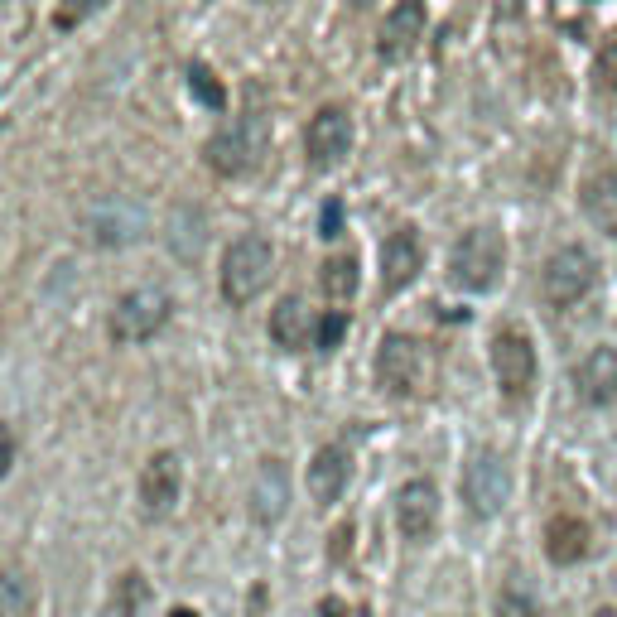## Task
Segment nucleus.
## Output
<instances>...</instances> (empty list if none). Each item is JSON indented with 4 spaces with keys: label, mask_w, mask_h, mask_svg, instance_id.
<instances>
[{
    "label": "nucleus",
    "mask_w": 617,
    "mask_h": 617,
    "mask_svg": "<svg viewBox=\"0 0 617 617\" xmlns=\"http://www.w3.org/2000/svg\"><path fill=\"white\" fill-rule=\"evenodd\" d=\"M270 150V126L261 111H242V116H232V121H222L213 135H208V145H203V160L213 174L222 179H246L251 169H261Z\"/></svg>",
    "instance_id": "obj_1"
},
{
    "label": "nucleus",
    "mask_w": 617,
    "mask_h": 617,
    "mask_svg": "<svg viewBox=\"0 0 617 617\" xmlns=\"http://www.w3.org/2000/svg\"><path fill=\"white\" fill-rule=\"evenodd\" d=\"M502 266H507V242L497 227H468L449 251V280L468 295L492 290L502 280Z\"/></svg>",
    "instance_id": "obj_2"
},
{
    "label": "nucleus",
    "mask_w": 617,
    "mask_h": 617,
    "mask_svg": "<svg viewBox=\"0 0 617 617\" xmlns=\"http://www.w3.org/2000/svg\"><path fill=\"white\" fill-rule=\"evenodd\" d=\"M270 270H275V251H270L266 237H237V242L222 251V275H217V285H222V299L232 304V309H246L251 299H261V290L270 285Z\"/></svg>",
    "instance_id": "obj_3"
},
{
    "label": "nucleus",
    "mask_w": 617,
    "mask_h": 617,
    "mask_svg": "<svg viewBox=\"0 0 617 617\" xmlns=\"http://www.w3.org/2000/svg\"><path fill=\"white\" fill-rule=\"evenodd\" d=\"M174 314V295L164 290V285H135L126 295L116 299V309H111V343H121V348H135V343H145V338H155L164 323Z\"/></svg>",
    "instance_id": "obj_4"
},
{
    "label": "nucleus",
    "mask_w": 617,
    "mask_h": 617,
    "mask_svg": "<svg viewBox=\"0 0 617 617\" xmlns=\"http://www.w3.org/2000/svg\"><path fill=\"white\" fill-rule=\"evenodd\" d=\"M372 367H376V386H381L386 396H396V401L420 396L425 381H430V357H425V348H420L410 333H386V338L376 343Z\"/></svg>",
    "instance_id": "obj_5"
},
{
    "label": "nucleus",
    "mask_w": 617,
    "mask_h": 617,
    "mask_svg": "<svg viewBox=\"0 0 617 617\" xmlns=\"http://www.w3.org/2000/svg\"><path fill=\"white\" fill-rule=\"evenodd\" d=\"M593 285H598V256L589 246H560L540 270V295H545L550 309L584 304L593 295Z\"/></svg>",
    "instance_id": "obj_6"
},
{
    "label": "nucleus",
    "mask_w": 617,
    "mask_h": 617,
    "mask_svg": "<svg viewBox=\"0 0 617 617\" xmlns=\"http://www.w3.org/2000/svg\"><path fill=\"white\" fill-rule=\"evenodd\" d=\"M487 362H492V381L507 401H526L531 386H536V348L526 338V328H497L492 333V348H487Z\"/></svg>",
    "instance_id": "obj_7"
},
{
    "label": "nucleus",
    "mask_w": 617,
    "mask_h": 617,
    "mask_svg": "<svg viewBox=\"0 0 617 617\" xmlns=\"http://www.w3.org/2000/svg\"><path fill=\"white\" fill-rule=\"evenodd\" d=\"M458 487H463V502H468V511L473 516H497V511L507 507V492H511V473L507 463H502V454H492V449H483V454L468 458V468H463V478H458Z\"/></svg>",
    "instance_id": "obj_8"
},
{
    "label": "nucleus",
    "mask_w": 617,
    "mask_h": 617,
    "mask_svg": "<svg viewBox=\"0 0 617 617\" xmlns=\"http://www.w3.org/2000/svg\"><path fill=\"white\" fill-rule=\"evenodd\" d=\"M352 155V111L348 107H323L309 131H304V160L309 169H338Z\"/></svg>",
    "instance_id": "obj_9"
},
{
    "label": "nucleus",
    "mask_w": 617,
    "mask_h": 617,
    "mask_svg": "<svg viewBox=\"0 0 617 617\" xmlns=\"http://www.w3.org/2000/svg\"><path fill=\"white\" fill-rule=\"evenodd\" d=\"M425 39V0H401L386 10V25L376 34V58L381 63H405Z\"/></svg>",
    "instance_id": "obj_10"
},
{
    "label": "nucleus",
    "mask_w": 617,
    "mask_h": 617,
    "mask_svg": "<svg viewBox=\"0 0 617 617\" xmlns=\"http://www.w3.org/2000/svg\"><path fill=\"white\" fill-rule=\"evenodd\" d=\"M420 270H425V251H420V237H415L410 227L391 232V237L381 242V290H386V295L410 290V285L420 280Z\"/></svg>",
    "instance_id": "obj_11"
},
{
    "label": "nucleus",
    "mask_w": 617,
    "mask_h": 617,
    "mask_svg": "<svg viewBox=\"0 0 617 617\" xmlns=\"http://www.w3.org/2000/svg\"><path fill=\"white\" fill-rule=\"evenodd\" d=\"M179 487H184V463H179V454H169V449L150 454L145 473H140V511H145V516H164V511H174Z\"/></svg>",
    "instance_id": "obj_12"
},
{
    "label": "nucleus",
    "mask_w": 617,
    "mask_h": 617,
    "mask_svg": "<svg viewBox=\"0 0 617 617\" xmlns=\"http://www.w3.org/2000/svg\"><path fill=\"white\" fill-rule=\"evenodd\" d=\"M396 526L405 540H430L439 531V492L430 478H410L396 492Z\"/></svg>",
    "instance_id": "obj_13"
},
{
    "label": "nucleus",
    "mask_w": 617,
    "mask_h": 617,
    "mask_svg": "<svg viewBox=\"0 0 617 617\" xmlns=\"http://www.w3.org/2000/svg\"><path fill=\"white\" fill-rule=\"evenodd\" d=\"M246 502H251V521L256 526H275L285 516V507H290V468L280 458H261Z\"/></svg>",
    "instance_id": "obj_14"
},
{
    "label": "nucleus",
    "mask_w": 617,
    "mask_h": 617,
    "mask_svg": "<svg viewBox=\"0 0 617 617\" xmlns=\"http://www.w3.org/2000/svg\"><path fill=\"white\" fill-rule=\"evenodd\" d=\"M574 396L593 410L617 401V348H593L574 367Z\"/></svg>",
    "instance_id": "obj_15"
},
{
    "label": "nucleus",
    "mask_w": 617,
    "mask_h": 617,
    "mask_svg": "<svg viewBox=\"0 0 617 617\" xmlns=\"http://www.w3.org/2000/svg\"><path fill=\"white\" fill-rule=\"evenodd\" d=\"M352 478V454L343 444H323L319 454L309 458V497L319 507H333L343 497V487Z\"/></svg>",
    "instance_id": "obj_16"
},
{
    "label": "nucleus",
    "mask_w": 617,
    "mask_h": 617,
    "mask_svg": "<svg viewBox=\"0 0 617 617\" xmlns=\"http://www.w3.org/2000/svg\"><path fill=\"white\" fill-rule=\"evenodd\" d=\"M270 343H280L285 352H299L309 343H319V328H314V314L299 295H285L275 309H270Z\"/></svg>",
    "instance_id": "obj_17"
},
{
    "label": "nucleus",
    "mask_w": 617,
    "mask_h": 617,
    "mask_svg": "<svg viewBox=\"0 0 617 617\" xmlns=\"http://www.w3.org/2000/svg\"><path fill=\"white\" fill-rule=\"evenodd\" d=\"M579 208L593 222V232L617 237V169H598L579 188Z\"/></svg>",
    "instance_id": "obj_18"
},
{
    "label": "nucleus",
    "mask_w": 617,
    "mask_h": 617,
    "mask_svg": "<svg viewBox=\"0 0 617 617\" xmlns=\"http://www.w3.org/2000/svg\"><path fill=\"white\" fill-rule=\"evenodd\" d=\"M545 555L555 564H579L589 555V526L579 516H555L545 526Z\"/></svg>",
    "instance_id": "obj_19"
},
{
    "label": "nucleus",
    "mask_w": 617,
    "mask_h": 617,
    "mask_svg": "<svg viewBox=\"0 0 617 617\" xmlns=\"http://www.w3.org/2000/svg\"><path fill=\"white\" fill-rule=\"evenodd\" d=\"M323 295L328 299H338V304H343V299H352L357 295V256H328V261H323Z\"/></svg>",
    "instance_id": "obj_20"
},
{
    "label": "nucleus",
    "mask_w": 617,
    "mask_h": 617,
    "mask_svg": "<svg viewBox=\"0 0 617 617\" xmlns=\"http://www.w3.org/2000/svg\"><path fill=\"white\" fill-rule=\"evenodd\" d=\"M145 579H140V574H121V579H116V598H111V603H116V617H135L140 613V603H145Z\"/></svg>",
    "instance_id": "obj_21"
},
{
    "label": "nucleus",
    "mask_w": 617,
    "mask_h": 617,
    "mask_svg": "<svg viewBox=\"0 0 617 617\" xmlns=\"http://www.w3.org/2000/svg\"><path fill=\"white\" fill-rule=\"evenodd\" d=\"M188 87H193V97H198L203 107H213V111L227 107V92L217 87V78L203 68V63H193V68H188Z\"/></svg>",
    "instance_id": "obj_22"
},
{
    "label": "nucleus",
    "mask_w": 617,
    "mask_h": 617,
    "mask_svg": "<svg viewBox=\"0 0 617 617\" xmlns=\"http://www.w3.org/2000/svg\"><path fill=\"white\" fill-rule=\"evenodd\" d=\"M0 593H5V617H29V584L20 569H10L0 579Z\"/></svg>",
    "instance_id": "obj_23"
},
{
    "label": "nucleus",
    "mask_w": 617,
    "mask_h": 617,
    "mask_svg": "<svg viewBox=\"0 0 617 617\" xmlns=\"http://www.w3.org/2000/svg\"><path fill=\"white\" fill-rule=\"evenodd\" d=\"M593 82H598L603 97H617V39L598 49V58H593Z\"/></svg>",
    "instance_id": "obj_24"
},
{
    "label": "nucleus",
    "mask_w": 617,
    "mask_h": 617,
    "mask_svg": "<svg viewBox=\"0 0 617 617\" xmlns=\"http://www.w3.org/2000/svg\"><path fill=\"white\" fill-rule=\"evenodd\" d=\"M102 5H107V0H58L54 25H58V29H73V25H82V20H92V15H97Z\"/></svg>",
    "instance_id": "obj_25"
},
{
    "label": "nucleus",
    "mask_w": 617,
    "mask_h": 617,
    "mask_svg": "<svg viewBox=\"0 0 617 617\" xmlns=\"http://www.w3.org/2000/svg\"><path fill=\"white\" fill-rule=\"evenodd\" d=\"M497 617H540V613H536V603H531L521 589H507L502 598H497Z\"/></svg>",
    "instance_id": "obj_26"
},
{
    "label": "nucleus",
    "mask_w": 617,
    "mask_h": 617,
    "mask_svg": "<svg viewBox=\"0 0 617 617\" xmlns=\"http://www.w3.org/2000/svg\"><path fill=\"white\" fill-rule=\"evenodd\" d=\"M348 333V314L343 309H333V314H323L319 319V348H338V338Z\"/></svg>",
    "instance_id": "obj_27"
},
{
    "label": "nucleus",
    "mask_w": 617,
    "mask_h": 617,
    "mask_svg": "<svg viewBox=\"0 0 617 617\" xmlns=\"http://www.w3.org/2000/svg\"><path fill=\"white\" fill-rule=\"evenodd\" d=\"M15 454H20V439H15V430H5V458H0V478H10V473H15Z\"/></svg>",
    "instance_id": "obj_28"
},
{
    "label": "nucleus",
    "mask_w": 617,
    "mask_h": 617,
    "mask_svg": "<svg viewBox=\"0 0 617 617\" xmlns=\"http://www.w3.org/2000/svg\"><path fill=\"white\" fill-rule=\"evenodd\" d=\"M338 217H343V208H338V203H328V208H323V237H338Z\"/></svg>",
    "instance_id": "obj_29"
},
{
    "label": "nucleus",
    "mask_w": 617,
    "mask_h": 617,
    "mask_svg": "<svg viewBox=\"0 0 617 617\" xmlns=\"http://www.w3.org/2000/svg\"><path fill=\"white\" fill-rule=\"evenodd\" d=\"M319 617H348V608H343L338 598H323V603H319Z\"/></svg>",
    "instance_id": "obj_30"
},
{
    "label": "nucleus",
    "mask_w": 617,
    "mask_h": 617,
    "mask_svg": "<svg viewBox=\"0 0 617 617\" xmlns=\"http://www.w3.org/2000/svg\"><path fill=\"white\" fill-rule=\"evenodd\" d=\"M169 617H198V613H193V608H174V613H169Z\"/></svg>",
    "instance_id": "obj_31"
},
{
    "label": "nucleus",
    "mask_w": 617,
    "mask_h": 617,
    "mask_svg": "<svg viewBox=\"0 0 617 617\" xmlns=\"http://www.w3.org/2000/svg\"><path fill=\"white\" fill-rule=\"evenodd\" d=\"M593 617H617V608H598V613H593Z\"/></svg>",
    "instance_id": "obj_32"
},
{
    "label": "nucleus",
    "mask_w": 617,
    "mask_h": 617,
    "mask_svg": "<svg viewBox=\"0 0 617 617\" xmlns=\"http://www.w3.org/2000/svg\"><path fill=\"white\" fill-rule=\"evenodd\" d=\"M357 5H372V0H357Z\"/></svg>",
    "instance_id": "obj_33"
}]
</instances>
